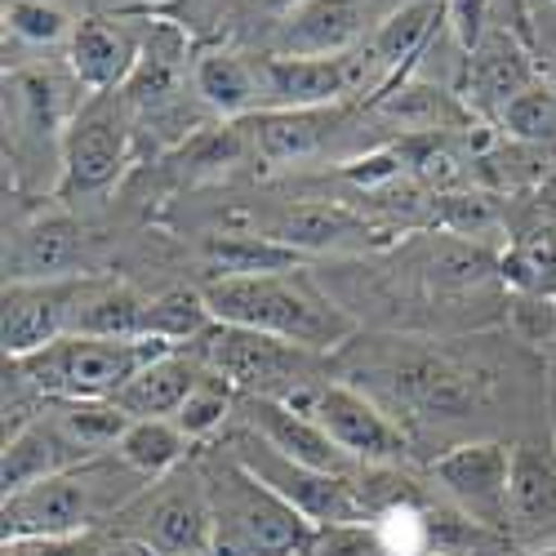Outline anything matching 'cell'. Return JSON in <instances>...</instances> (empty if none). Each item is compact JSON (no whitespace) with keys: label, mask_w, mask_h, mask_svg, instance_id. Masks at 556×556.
Returning <instances> with one entry per match:
<instances>
[{"label":"cell","mask_w":556,"mask_h":556,"mask_svg":"<svg viewBox=\"0 0 556 556\" xmlns=\"http://www.w3.org/2000/svg\"><path fill=\"white\" fill-rule=\"evenodd\" d=\"M343 375L352 388L375 396L388 414H405L414 424H463L485 405L490 379L485 369L463 361L428 339L375 334L352 339L343 352Z\"/></svg>","instance_id":"cell-1"},{"label":"cell","mask_w":556,"mask_h":556,"mask_svg":"<svg viewBox=\"0 0 556 556\" xmlns=\"http://www.w3.org/2000/svg\"><path fill=\"white\" fill-rule=\"evenodd\" d=\"M201 294H205L214 320H223V326L286 339L316 356H339L361 334L356 316L320 286L307 267L205 281Z\"/></svg>","instance_id":"cell-2"},{"label":"cell","mask_w":556,"mask_h":556,"mask_svg":"<svg viewBox=\"0 0 556 556\" xmlns=\"http://www.w3.org/2000/svg\"><path fill=\"white\" fill-rule=\"evenodd\" d=\"M197 463L210 494L214 556H303L307 552L316 526L263 477H254L227 445H210Z\"/></svg>","instance_id":"cell-3"},{"label":"cell","mask_w":556,"mask_h":556,"mask_svg":"<svg viewBox=\"0 0 556 556\" xmlns=\"http://www.w3.org/2000/svg\"><path fill=\"white\" fill-rule=\"evenodd\" d=\"M148 485L129 463L112 450L80 463L72 472L45 477L27 490H14L0 503V521H5V539L18 534H45V539H80L108 530L121 507Z\"/></svg>","instance_id":"cell-4"},{"label":"cell","mask_w":556,"mask_h":556,"mask_svg":"<svg viewBox=\"0 0 556 556\" xmlns=\"http://www.w3.org/2000/svg\"><path fill=\"white\" fill-rule=\"evenodd\" d=\"M174 352L161 339H89L63 334L31 356H5L50 401H116L148 361Z\"/></svg>","instance_id":"cell-5"},{"label":"cell","mask_w":556,"mask_h":556,"mask_svg":"<svg viewBox=\"0 0 556 556\" xmlns=\"http://www.w3.org/2000/svg\"><path fill=\"white\" fill-rule=\"evenodd\" d=\"M112 534L143 543L156 556H214L210 494L201 463L188 458L182 468L148 481L108 526Z\"/></svg>","instance_id":"cell-6"},{"label":"cell","mask_w":556,"mask_h":556,"mask_svg":"<svg viewBox=\"0 0 556 556\" xmlns=\"http://www.w3.org/2000/svg\"><path fill=\"white\" fill-rule=\"evenodd\" d=\"M192 352L223 375L241 396H276V401H294L307 388L326 383L320 379V361L316 352L286 343V339H271L258 330H241V326H214L192 343Z\"/></svg>","instance_id":"cell-7"},{"label":"cell","mask_w":556,"mask_h":556,"mask_svg":"<svg viewBox=\"0 0 556 556\" xmlns=\"http://www.w3.org/2000/svg\"><path fill=\"white\" fill-rule=\"evenodd\" d=\"M294 409L312 414V419L330 432V441L356 463V468H401L414 458V441L409 432L392 419V414L365 396L352 383H316L303 396L290 401Z\"/></svg>","instance_id":"cell-8"},{"label":"cell","mask_w":556,"mask_h":556,"mask_svg":"<svg viewBox=\"0 0 556 556\" xmlns=\"http://www.w3.org/2000/svg\"><path fill=\"white\" fill-rule=\"evenodd\" d=\"M223 445L237 454L254 477H263L276 494H281L290 507L312 521V526H352V521H369V507L356 490V472L343 477V472H316V468H303V463L276 454L271 445H263L250 428H237L227 432Z\"/></svg>","instance_id":"cell-9"},{"label":"cell","mask_w":556,"mask_h":556,"mask_svg":"<svg viewBox=\"0 0 556 556\" xmlns=\"http://www.w3.org/2000/svg\"><path fill=\"white\" fill-rule=\"evenodd\" d=\"M129 103L121 89L112 94H85V103L72 112L63 134V197H89L103 192L121 178L129 161Z\"/></svg>","instance_id":"cell-10"},{"label":"cell","mask_w":556,"mask_h":556,"mask_svg":"<svg viewBox=\"0 0 556 556\" xmlns=\"http://www.w3.org/2000/svg\"><path fill=\"white\" fill-rule=\"evenodd\" d=\"M432 481L463 517L507 539V485H513V445L463 441L432 458Z\"/></svg>","instance_id":"cell-11"},{"label":"cell","mask_w":556,"mask_h":556,"mask_svg":"<svg viewBox=\"0 0 556 556\" xmlns=\"http://www.w3.org/2000/svg\"><path fill=\"white\" fill-rule=\"evenodd\" d=\"M375 72L365 54H334V59H299V54H267L258 63L263 94L271 108H330L356 94V85Z\"/></svg>","instance_id":"cell-12"},{"label":"cell","mask_w":556,"mask_h":556,"mask_svg":"<svg viewBox=\"0 0 556 556\" xmlns=\"http://www.w3.org/2000/svg\"><path fill=\"white\" fill-rule=\"evenodd\" d=\"M85 267V227L67 210H40L18 223L5 241V281H72L89 276Z\"/></svg>","instance_id":"cell-13"},{"label":"cell","mask_w":556,"mask_h":556,"mask_svg":"<svg viewBox=\"0 0 556 556\" xmlns=\"http://www.w3.org/2000/svg\"><path fill=\"white\" fill-rule=\"evenodd\" d=\"M241 414V428H250L263 445H271L276 454H286L303 468H316V472H343L352 477L356 463L330 441V432L320 428L312 414L294 409L290 401H276V396H241L237 405Z\"/></svg>","instance_id":"cell-14"},{"label":"cell","mask_w":556,"mask_h":556,"mask_svg":"<svg viewBox=\"0 0 556 556\" xmlns=\"http://www.w3.org/2000/svg\"><path fill=\"white\" fill-rule=\"evenodd\" d=\"M85 276L72 281H5V356H31L72 334Z\"/></svg>","instance_id":"cell-15"},{"label":"cell","mask_w":556,"mask_h":556,"mask_svg":"<svg viewBox=\"0 0 556 556\" xmlns=\"http://www.w3.org/2000/svg\"><path fill=\"white\" fill-rule=\"evenodd\" d=\"M543 80L534 50L507 27H490L485 40L468 54V108L481 116H503L507 103Z\"/></svg>","instance_id":"cell-16"},{"label":"cell","mask_w":556,"mask_h":556,"mask_svg":"<svg viewBox=\"0 0 556 556\" xmlns=\"http://www.w3.org/2000/svg\"><path fill=\"white\" fill-rule=\"evenodd\" d=\"M263 237L281 241L299 254H320V250H356V245H383L392 241L379 223H369L365 214L348 210V205H330V201H303L276 214V223Z\"/></svg>","instance_id":"cell-17"},{"label":"cell","mask_w":556,"mask_h":556,"mask_svg":"<svg viewBox=\"0 0 556 556\" xmlns=\"http://www.w3.org/2000/svg\"><path fill=\"white\" fill-rule=\"evenodd\" d=\"M99 458L94 450H85L63 424L59 414L45 405L40 419H31L23 432H14L5 441V458H0V485H5V494L14 490H27L45 477H59V472H72L80 468V463Z\"/></svg>","instance_id":"cell-18"},{"label":"cell","mask_w":556,"mask_h":556,"mask_svg":"<svg viewBox=\"0 0 556 556\" xmlns=\"http://www.w3.org/2000/svg\"><path fill=\"white\" fill-rule=\"evenodd\" d=\"M348 108L330 103V108H263L254 116H245V134L250 148L271 161V165H294L316 156L330 138L343 129Z\"/></svg>","instance_id":"cell-19"},{"label":"cell","mask_w":556,"mask_h":556,"mask_svg":"<svg viewBox=\"0 0 556 556\" xmlns=\"http://www.w3.org/2000/svg\"><path fill=\"white\" fill-rule=\"evenodd\" d=\"M369 27V0H307L281 27V54L299 59H334L352 54V45Z\"/></svg>","instance_id":"cell-20"},{"label":"cell","mask_w":556,"mask_h":556,"mask_svg":"<svg viewBox=\"0 0 556 556\" xmlns=\"http://www.w3.org/2000/svg\"><path fill=\"white\" fill-rule=\"evenodd\" d=\"M507 534H556V445H513V485H507Z\"/></svg>","instance_id":"cell-21"},{"label":"cell","mask_w":556,"mask_h":556,"mask_svg":"<svg viewBox=\"0 0 556 556\" xmlns=\"http://www.w3.org/2000/svg\"><path fill=\"white\" fill-rule=\"evenodd\" d=\"M143 50L108 18H85L72 27L67 36V67L72 76L89 89V94H112V89H125V80L134 76Z\"/></svg>","instance_id":"cell-22"},{"label":"cell","mask_w":556,"mask_h":556,"mask_svg":"<svg viewBox=\"0 0 556 556\" xmlns=\"http://www.w3.org/2000/svg\"><path fill=\"white\" fill-rule=\"evenodd\" d=\"M201 375H205V361L192 348H174L138 369L116 396V405L129 419H174L182 401L192 396V388L201 383Z\"/></svg>","instance_id":"cell-23"},{"label":"cell","mask_w":556,"mask_h":556,"mask_svg":"<svg viewBox=\"0 0 556 556\" xmlns=\"http://www.w3.org/2000/svg\"><path fill=\"white\" fill-rule=\"evenodd\" d=\"M445 18H450V0H409V5L392 10L375 31H369L365 59H369V67H375V72H388V80L379 89L405 80V72L414 67V59L428 50L432 31Z\"/></svg>","instance_id":"cell-24"},{"label":"cell","mask_w":556,"mask_h":556,"mask_svg":"<svg viewBox=\"0 0 556 556\" xmlns=\"http://www.w3.org/2000/svg\"><path fill=\"white\" fill-rule=\"evenodd\" d=\"M148 307H152V299L129 290L125 281H94V276H85V290H80V303L72 316V334L148 339Z\"/></svg>","instance_id":"cell-25"},{"label":"cell","mask_w":556,"mask_h":556,"mask_svg":"<svg viewBox=\"0 0 556 556\" xmlns=\"http://www.w3.org/2000/svg\"><path fill=\"white\" fill-rule=\"evenodd\" d=\"M205 281H227V276H263V271H290L303 267V254L263 237V231H214L201 245Z\"/></svg>","instance_id":"cell-26"},{"label":"cell","mask_w":556,"mask_h":556,"mask_svg":"<svg viewBox=\"0 0 556 556\" xmlns=\"http://www.w3.org/2000/svg\"><path fill=\"white\" fill-rule=\"evenodd\" d=\"M192 85L205 108H214L218 116H254L258 99H263V76L231 50H201L192 63ZM263 112V108H258Z\"/></svg>","instance_id":"cell-27"},{"label":"cell","mask_w":556,"mask_h":556,"mask_svg":"<svg viewBox=\"0 0 556 556\" xmlns=\"http://www.w3.org/2000/svg\"><path fill=\"white\" fill-rule=\"evenodd\" d=\"M379 112L409 129V134H441V129H468L472 125V108L458 103L454 94L424 80H396L388 89H379Z\"/></svg>","instance_id":"cell-28"},{"label":"cell","mask_w":556,"mask_h":556,"mask_svg":"<svg viewBox=\"0 0 556 556\" xmlns=\"http://www.w3.org/2000/svg\"><path fill=\"white\" fill-rule=\"evenodd\" d=\"M188 450H192V441L182 437V428L174 419H134L116 445V454L148 481L182 468V463H188Z\"/></svg>","instance_id":"cell-29"},{"label":"cell","mask_w":556,"mask_h":556,"mask_svg":"<svg viewBox=\"0 0 556 556\" xmlns=\"http://www.w3.org/2000/svg\"><path fill=\"white\" fill-rule=\"evenodd\" d=\"M210 326L214 312L201 290H169L148 307V339H161L169 348H192Z\"/></svg>","instance_id":"cell-30"},{"label":"cell","mask_w":556,"mask_h":556,"mask_svg":"<svg viewBox=\"0 0 556 556\" xmlns=\"http://www.w3.org/2000/svg\"><path fill=\"white\" fill-rule=\"evenodd\" d=\"M237 405H241V392L205 365L201 383L192 388L188 401H182V409L174 414V424L182 428V437H188V441H210V437H218V432L231 424Z\"/></svg>","instance_id":"cell-31"},{"label":"cell","mask_w":556,"mask_h":556,"mask_svg":"<svg viewBox=\"0 0 556 556\" xmlns=\"http://www.w3.org/2000/svg\"><path fill=\"white\" fill-rule=\"evenodd\" d=\"M50 409L59 414V424L94 454H112L134 424L116 401H50Z\"/></svg>","instance_id":"cell-32"},{"label":"cell","mask_w":556,"mask_h":556,"mask_svg":"<svg viewBox=\"0 0 556 556\" xmlns=\"http://www.w3.org/2000/svg\"><path fill=\"white\" fill-rule=\"evenodd\" d=\"M503 134L517 138L530 148H556V85L552 80H534L526 94H517L507 103V112L498 116Z\"/></svg>","instance_id":"cell-33"},{"label":"cell","mask_w":556,"mask_h":556,"mask_svg":"<svg viewBox=\"0 0 556 556\" xmlns=\"http://www.w3.org/2000/svg\"><path fill=\"white\" fill-rule=\"evenodd\" d=\"M303 556H388L379 543L375 521H352V526H316Z\"/></svg>","instance_id":"cell-34"},{"label":"cell","mask_w":556,"mask_h":556,"mask_svg":"<svg viewBox=\"0 0 556 556\" xmlns=\"http://www.w3.org/2000/svg\"><path fill=\"white\" fill-rule=\"evenodd\" d=\"M5 23H10L14 36H23L31 45H54V40L72 36L67 14L54 10V5H45V0H10V5H5Z\"/></svg>","instance_id":"cell-35"},{"label":"cell","mask_w":556,"mask_h":556,"mask_svg":"<svg viewBox=\"0 0 556 556\" xmlns=\"http://www.w3.org/2000/svg\"><path fill=\"white\" fill-rule=\"evenodd\" d=\"M513 326L526 343H552L556 339V299H513Z\"/></svg>","instance_id":"cell-36"},{"label":"cell","mask_w":556,"mask_h":556,"mask_svg":"<svg viewBox=\"0 0 556 556\" xmlns=\"http://www.w3.org/2000/svg\"><path fill=\"white\" fill-rule=\"evenodd\" d=\"M450 27L463 50H477L490 31V0H450Z\"/></svg>","instance_id":"cell-37"},{"label":"cell","mask_w":556,"mask_h":556,"mask_svg":"<svg viewBox=\"0 0 556 556\" xmlns=\"http://www.w3.org/2000/svg\"><path fill=\"white\" fill-rule=\"evenodd\" d=\"M85 543L80 539H45V534H18V539H5L0 556H76Z\"/></svg>","instance_id":"cell-38"},{"label":"cell","mask_w":556,"mask_h":556,"mask_svg":"<svg viewBox=\"0 0 556 556\" xmlns=\"http://www.w3.org/2000/svg\"><path fill=\"white\" fill-rule=\"evenodd\" d=\"M250 5L258 14H267V18H290L299 5H307V0H250Z\"/></svg>","instance_id":"cell-39"},{"label":"cell","mask_w":556,"mask_h":556,"mask_svg":"<svg viewBox=\"0 0 556 556\" xmlns=\"http://www.w3.org/2000/svg\"><path fill=\"white\" fill-rule=\"evenodd\" d=\"M526 556H556V543H547V547H539V552H526Z\"/></svg>","instance_id":"cell-40"},{"label":"cell","mask_w":556,"mask_h":556,"mask_svg":"<svg viewBox=\"0 0 556 556\" xmlns=\"http://www.w3.org/2000/svg\"><path fill=\"white\" fill-rule=\"evenodd\" d=\"M547 5H556V0H547Z\"/></svg>","instance_id":"cell-41"},{"label":"cell","mask_w":556,"mask_h":556,"mask_svg":"<svg viewBox=\"0 0 556 556\" xmlns=\"http://www.w3.org/2000/svg\"><path fill=\"white\" fill-rule=\"evenodd\" d=\"M552 445H556V437H552Z\"/></svg>","instance_id":"cell-42"}]
</instances>
